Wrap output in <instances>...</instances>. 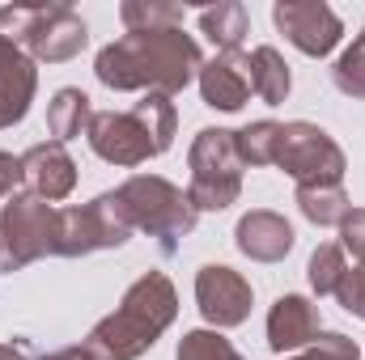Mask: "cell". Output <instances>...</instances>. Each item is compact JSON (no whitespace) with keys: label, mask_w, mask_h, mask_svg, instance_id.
<instances>
[{"label":"cell","mask_w":365,"mask_h":360,"mask_svg":"<svg viewBox=\"0 0 365 360\" xmlns=\"http://www.w3.org/2000/svg\"><path fill=\"white\" fill-rule=\"evenodd\" d=\"M204 68L200 43L175 26V30H132L115 43H106L93 60V77L115 93H166L175 97L187 90Z\"/></svg>","instance_id":"cell-1"},{"label":"cell","mask_w":365,"mask_h":360,"mask_svg":"<svg viewBox=\"0 0 365 360\" xmlns=\"http://www.w3.org/2000/svg\"><path fill=\"white\" fill-rule=\"evenodd\" d=\"M179 318V292L175 280L166 271H145L123 301L115 305V314H106L102 322H93L86 348L93 360H140Z\"/></svg>","instance_id":"cell-2"},{"label":"cell","mask_w":365,"mask_h":360,"mask_svg":"<svg viewBox=\"0 0 365 360\" xmlns=\"http://www.w3.org/2000/svg\"><path fill=\"white\" fill-rule=\"evenodd\" d=\"M187 166H191L187 199L195 212H225L230 203H238L247 166L238 157V136L230 127H204L187 149Z\"/></svg>","instance_id":"cell-3"},{"label":"cell","mask_w":365,"mask_h":360,"mask_svg":"<svg viewBox=\"0 0 365 360\" xmlns=\"http://www.w3.org/2000/svg\"><path fill=\"white\" fill-rule=\"evenodd\" d=\"M115 195H119L132 229L158 238L166 250H175L179 238H187L195 229V221H200V212L191 208L187 191L175 186L170 179H162V174H132Z\"/></svg>","instance_id":"cell-4"},{"label":"cell","mask_w":365,"mask_h":360,"mask_svg":"<svg viewBox=\"0 0 365 360\" xmlns=\"http://www.w3.org/2000/svg\"><path fill=\"white\" fill-rule=\"evenodd\" d=\"M56 225L60 208H51L34 191L9 195V203L0 208V271H21L43 255H56Z\"/></svg>","instance_id":"cell-5"},{"label":"cell","mask_w":365,"mask_h":360,"mask_svg":"<svg viewBox=\"0 0 365 360\" xmlns=\"http://www.w3.org/2000/svg\"><path fill=\"white\" fill-rule=\"evenodd\" d=\"M128 238H132V221L115 191H102L98 199L77 203V208H60L56 255H64V259H81L93 250H119Z\"/></svg>","instance_id":"cell-6"},{"label":"cell","mask_w":365,"mask_h":360,"mask_svg":"<svg viewBox=\"0 0 365 360\" xmlns=\"http://www.w3.org/2000/svg\"><path fill=\"white\" fill-rule=\"evenodd\" d=\"M276 166L297 182V186H314V182H344V170H349L344 149H340V144H336L319 123H306V119L284 123Z\"/></svg>","instance_id":"cell-7"},{"label":"cell","mask_w":365,"mask_h":360,"mask_svg":"<svg viewBox=\"0 0 365 360\" xmlns=\"http://www.w3.org/2000/svg\"><path fill=\"white\" fill-rule=\"evenodd\" d=\"M90 43V30L73 4H34V21L26 34V55L34 64H68Z\"/></svg>","instance_id":"cell-8"},{"label":"cell","mask_w":365,"mask_h":360,"mask_svg":"<svg viewBox=\"0 0 365 360\" xmlns=\"http://www.w3.org/2000/svg\"><path fill=\"white\" fill-rule=\"evenodd\" d=\"M251 301H255V292L242 271L225 268V263H204L195 271V305L212 331L242 327L251 318Z\"/></svg>","instance_id":"cell-9"},{"label":"cell","mask_w":365,"mask_h":360,"mask_svg":"<svg viewBox=\"0 0 365 360\" xmlns=\"http://www.w3.org/2000/svg\"><path fill=\"white\" fill-rule=\"evenodd\" d=\"M272 21L302 55H314V60L319 55H331L336 43L344 38V21L323 0H276Z\"/></svg>","instance_id":"cell-10"},{"label":"cell","mask_w":365,"mask_h":360,"mask_svg":"<svg viewBox=\"0 0 365 360\" xmlns=\"http://www.w3.org/2000/svg\"><path fill=\"white\" fill-rule=\"evenodd\" d=\"M86 136H90V149L102 162L123 166V170L145 166L149 157H162L136 110H93V123Z\"/></svg>","instance_id":"cell-11"},{"label":"cell","mask_w":365,"mask_h":360,"mask_svg":"<svg viewBox=\"0 0 365 360\" xmlns=\"http://www.w3.org/2000/svg\"><path fill=\"white\" fill-rule=\"evenodd\" d=\"M195 81H200L204 106L234 115L255 93V85H251V55H242V51H217L212 60H204V68H200Z\"/></svg>","instance_id":"cell-12"},{"label":"cell","mask_w":365,"mask_h":360,"mask_svg":"<svg viewBox=\"0 0 365 360\" xmlns=\"http://www.w3.org/2000/svg\"><path fill=\"white\" fill-rule=\"evenodd\" d=\"M323 331L319 305L302 292H284L276 297V305L268 309V348L276 356H293L302 348H310Z\"/></svg>","instance_id":"cell-13"},{"label":"cell","mask_w":365,"mask_h":360,"mask_svg":"<svg viewBox=\"0 0 365 360\" xmlns=\"http://www.w3.org/2000/svg\"><path fill=\"white\" fill-rule=\"evenodd\" d=\"M21 182H26L38 199L60 203V199H68L73 186H77V162L68 157V149H64L60 140H43V144H34V149L21 153Z\"/></svg>","instance_id":"cell-14"},{"label":"cell","mask_w":365,"mask_h":360,"mask_svg":"<svg viewBox=\"0 0 365 360\" xmlns=\"http://www.w3.org/2000/svg\"><path fill=\"white\" fill-rule=\"evenodd\" d=\"M234 242H238V250H242L247 259H255V263H280V259L293 250L297 233H293V225H289L280 212L255 208V212H247V216L238 221Z\"/></svg>","instance_id":"cell-15"},{"label":"cell","mask_w":365,"mask_h":360,"mask_svg":"<svg viewBox=\"0 0 365 360\" xmlns=\"http://www.w3.org/2000/svg\"><path fill=\"white\" fill-rule=\"evenodd\" d=\"M34 90H38V68L21 47H13L0 60V127H13L26 119Z\"/></svg>","instance_id":"cell-16"},{"label":"cell","mask_w":365,"mask_h":360,"mask_svg":"<svg viewBox=\"0 0 365 360\" xmlns=\"http://www.w3.org/2000/svg\"><path fill=\"white\" fill-rule=\"evenodd\" d=\"M90 123H93L90 93L73 90V85L56 90V97L47 102V132H51V140L68 144V140H77L81 132H90Z\"/></svg>","instance_id":"cell-17"},{"label":"cell","mask_w":365,"mask_h":360,"mask_svg":"<svg viewBox=\"0 0 365 360\" xmlns=\"http://www.w3.org/2000/svg\"><path fill=\"white\" fill-rule=\"evenodd\" d=\"M247 4L242 0H217L208 9H200V34L217 47V51H238L247 38Z\"/></svg>","instance_id":"cell-18"},{"label":"cell","mask_w":365,"mask_h":360,"mask_svg":"<svg viewBox=\"0 0 365 360\" xmlns=\"http://www.w3.org/2000/svg\"><path fill=\"white\" fill-rule=\"evenodd\" d=\"M297 208L310 225H319V229L336 225L340 229V221L349 216L353 203H349L344 182H314V186H297Z\"/></svg>","instance_id":"cell-19"},{"label":"cell","mask_w":365,"mask_h":360,"mask_svg":"<svg viewBox=\"0 0 365 360\" xmlns=\"http://www.w3.org/2000/svg\"><path fill=\"white\" fill-rule=\"evenodd\" d=\"M251 85L268 106H280L289 97L293 77H289V64H284V55L276 47H255L251 51Z\"/></svg>","instance_id":"cell-20"},{"label":"cell","mask_w":365,"mask_h":360,"mask_svg":"<svg viewBox=\"0 0 365 360\" xmlns=\"http://www.w3.org/2000/svg\"><path fill=\"white\" fill-rule=\"evenodd\" d=\"M280 132H284V123H276V119H255V123H247L242 132H234V136H238V157H242V166H276Z\"/></svg>","instance_id":"cell-21"},{"label":"cell","mask_w":365,"mask_h":360,"mask_svg":"<svg viewBox=\"0 0 365 360\" xmlns=\"http://www.w3.org/2000/svg\"><path fill=\"white\" fill-rule=\"evenodd\" d=\"M119 21L132 30H175L182 26V4L170 0H123L119 4Z\"/></svg>","instance_id":"cell-22"},{"label":"cell","mask_w":365,"mask_h":360,"mask_svg":"<svg viewBox=\"0 0 365 360\" xmlns=\"http://www.w3.org/2000/svg\"><path fill=\"white\" fill-rule=\"evenodd\" d=\"M132 110L140 115V123H145V132L153 136L158 153H166V149L175 144V127H179V110H175V102H170L166 93H145Z\"/></svg>","instance_id":"cell-23"},{"label":"cell","mask_w":365,"mask_h":360,"mask_svg":"<svg viewBox=\"0 0 365 360\" xmlns=\"http://www.w3.org/2000/svg\"><path fill=\"white\" fill-rule=\"evenodd\" d=\"M344 271H349V255H344L336 242H323V246L310 255V263H306V280H310V288H314L319 297H336Z\"/></svg>","instance_id":"cell-24"},{"label":"cell","mask_w":365,"mask_h":360,"mask_svg":"<svg viewBox=\"0 0 365 360\" xmlns=\"http://www.w3.org/2000/svg\"><path fill=\"white\" fill-rule=\"evenodd\" d=\"M179 360H247L221 331L212 327H200V331H187L179 339Z\"/></svg>","instance_id":"cell-25"},{"label":"cell","mask_w":365,"mask_h":360,"mask_svg":"<svg viewBox=\"0 0 365 360\" xmlns=\"http://www.w3.org/2000/svg\"><path fill=\"white\" fill-rule=\"evenodd\" d=\"M331 81H336V90L349 93V97H365V26H361V34L353 38V47L336 60Z\"/></svg>","instance_id":"cell-26"},{"label":"cell","mask_w":365,"mask_h":360,"mask_svg":"<svg viewBox=\"0 0 365 360\" xmlns=\"http://www.w3.org/2000/svg\"><path fill=\"white\" fill-rule=\"evenodd\" d=\"M284 360H361V348L340 331H319V339L310 348H302V352H293Z\"/></svg>","instance_id":"cell-27"},{"label":"cell","mask_w":365,"mask_h":360,"mask_svg":"<svg viewBox=\"0 0 365 360\" xmlns=\"http://www.w3.org/2000/svg\"><path fill=\"white\" fill-rule=\"evenodd\" d=\"M336 301H340L353 318L365 322V263L344 271V280H340V288H336Z\"/></svg>","instance_id":"cell-28"},{"label":"cell","mask_w":365,"mask_h":360,"mask_svg":"<svg viewBox=\"0 0 365 360\" xmlns=\"http://www.w3.org/2000/svg\"><path fill=\"white\" fill-rule=\"evenodd\" d=\"M30 21H34V4H4L0 9V38L21 47L30 34Z\"/></svg>","instance_id":"cell-29"},{"label":"cell","mask_w":365,"mask_h":360,"mask_svg":"<svg viewBox=\"0 0 365 360\" xmlns=\"http://www.w3.org/2000/svg\"><path fill=\"white\" fill-rule=\"evenodd\" d=\"M340 250L365 263V208H349V216L340 221Z\"/></svg>","instance_id":"cell-30"},{"label":"cell","mask_w":365,"mask_h":360,"mask_svg":"<svg viewBox=\"0 0 365 360\" xmlns=\"http://www.w3.org/2000/svg\"><path fill=\"white\" fill-rule=\"evenodd\" d=\"M17 182H21V157L0 153V199L17 195Z\"/></svg>","instance_id":"cell-31"},{"label":"cell","mask_w":365,"mask_h":360,"mask_svg":"<svg viewBox=\"0 0 365 360\" xmlns=\"http://www.w3.org/2000/svg\"><path fill=\"white\" fill-rule=\"evenodd\" d=\"M38 360H93V352L86 348V344H73V348H60V352H47V356Z\"/></svg>","instance_id":"cell-32"},{"label":"cell","mask_w":365,"mask_h":360,"mask_svg":"<svg viewBox=\"0 0 365 360\" xmlns=\"http://www.w3.org/2000/svg\"><path fill=\"white\" fill-rule=\"evenodd\" d=\"M0 360H30L21 344H0Z\"/></svg>","instance_id":"cell-33"},{"label":"cell","mask_w":365,"mask_h":360,"mask_svg":"<svg viewBox=\"0 0 365 360\" xmlns=\"http://www.w3.org/2000/svg\"><path fill=\"white\" fill-rule=\"evenodd\" d=\"M13 47H17V43H9V38H0V60H4V55H9Z\"/></svg>","instance_id":"cell-34"}]
</instances>
